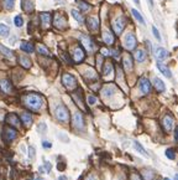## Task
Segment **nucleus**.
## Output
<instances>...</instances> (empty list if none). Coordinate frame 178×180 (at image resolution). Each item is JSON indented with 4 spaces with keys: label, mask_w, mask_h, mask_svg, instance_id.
<instances>
[{
    "label": "nucleus",
    "mask_w": 178,
    "mask_h": 180,
    "mask_svg": "<svg viewBox=\"0 0 178 180\" xmlns=\"http://www.w3.org/2000/svg\"><path fill=\"white\" fill-rule=\"evenodd\" d=\"M23 102L31 111H40L44 104V99L37 93H27L23 97Z\"/></svg>",
    "instance_id": "f257e3e1"
},
{
    "label": "nucleus",
    "mask_w": 178,
    "mask_h": 180,
    "mask_svg": "<svg viewBox=\"0 0 178 180\" xmlns=\"http://www.w3.org/2000/svg\"><path fill=\"white\" fill-rule=\"evenodd\" d=\"M55 113H56V117H57V119L59 122L67 123L69 121V112H68V109H67L66 106H63V104L57 106Z\"/></svg>",
    "instance_id": "f03ea898"
},
{
    "label": "nucleus",
    "mask_w": 178,
    "mask_h": 180,
    "mask_svg": "<svg viewBox=\"0 0 178 180\" xmlns=\"http://www.w3.org/2000/svg\"><path fill=\"white\" fill-rule=\"evenodd\" d=\"M62 83L63 86L69 89V91H73V89L77 88V79L73 75H69V73H65L62 76Z\"/></svg>",
    "instance_id": "7ed1b4c3"
},
{
    "label": "nucleus",
    "mask_w": 178,
    "mask_h": 180,
    "mask_svg": "<svg viewBox=\"0 0 178 180\" xmlns=\"http://www.w3.org/2000/svg\"><path fill=\"white\" fill-rule=\"evenodd\" d=\"M125 25H126V19H125L124 16L116 17L113 21V30H114V33L116 34V35H120L124 31Z\"/></svg>",
    "instance_id": "20e7f679"
},
{
    "label": "nucleus",
    "mask_w": 178,
    "mask_h": 180,
    "mask_svg": "<svg viewBox=\"0 0 178 180\" xmlns=\"http://www.w3.org/2000/svg\"><path fill=\"white\" fill-rule=\"evenodd\" d=\"M124 46L126 50L131 51L136 47V37L132 33H128L126 36H125V40H124Z\"/></svg>",
    "instance_id": "39448f33"
},
{
    "label": "nucleus",
    "mask_w": 178,
    "mask_h": 180,
    "mask_svg": "<svg viewBox=\"0 0 178 180\" xmlns=\"http://www.w3.org/2000/svg\"><path fill=\"white\" fill-rule=\"evenodd\" d=\"M17 137V132L15 131L14 128L11 127H5L4 131H3V138L5 139L6 142H11Z\"/></svg>",
    "instance_id": "423d86ee"
},
{
    "label": "nucleus",
    "mask_w": 178,
    "mask_h": 180,
    "mask_svg": "<svg viewBox=\"0 0 178 180\" xmlns=\"http://www.w3.org/2000/svg\"><path fill=\"white\" fill-rule=\"evenodd\" d=\"M73 127L77 129H84V118H83V114L80 112H77L73 116Z\"/></svg>",
    "instance_id": "0eeeda50"
},
{
    "label": "nucleus",
    "mask_w": 178,
    "mask_h": 180,
    "mask_svg": "<svg viewBox=\"0 0 178 180\" xmlns=\"http://www.w3.org/2000/svg\"><path fill=\"white\" fill-rule=\"evenodd\" d=\"M86 57V52L80 46H77L73 51V62H82Z\"/></svg>",
    "instance_id": "6e6552de"
},
{
    "label": "nucleus",
    "mask_w": 178,
    "mask_h": 180,
    "mask_svg": "<svg viewBox=\"0 0 178 180\" xmlns=\"http://www.w3.org/2000/svg\"><path fill=\"white\" fill-rule=\"evenodd\" d=\"M139 83H140V89H141V92H142L143 95H147V93L151 92V83H150V81H149V78L141 77L140 81H139Z\"/></svg>",
    "instance_id": "1a4fd4ad"
},
{
    "label": "nucleus",
    "mask_w": 178,
    "mask_h": 180,
    "mask_svg": "<svg viewBox=\"0 0 178 180\" xmlns=\"http://www.w3.org/2000/svg\"><path fill=\"white\" fill-rule=\"evenodd\" d=\"M6 123L10 126V127H20V117L15 113H9L6 116Z\"/></svg>",
    "instance_id": "9d476101"
},
{
    "label": "nucleus",
    "mask_w": 178,
    "mask_h": 180,
    "mask_svg": "<svg viewBox=\"0 0 178 180\" xmlns=\"http://www.w3.org/2000/svg\"><path fill=\"white\" fill-rule=\"evenodd\" d=\"M80 41H82V44H83V46H84L88 51H93L94 48H95V45H94V42H93V40L89 37V36H87V35H80Z\"/></svg>",
    "instance_id": "9b49d317"
},
{
    "label": "nucleus",
    "mask_w": 178,
    "mask_h": 180,
    "mask_svg": "<svg viewBox=\"0 0 178 180\" xmlns=\"http://www.w3.org/2000/svg\"><path fill=\"white\" fill-rule=\"evenodd\" d=\"M40 19H41V24H42L44 29H48L51 26L52 23V15L50 13H41L40 14Z\"/></svg>",
    "instance_id": "f8f14e48"
},
{
    "label": "nucleus",
    "mask_w": 178,
    "mask_h": 180,
    "mask_svg": "<svg viewBox=\"0 0 178 180\" xmlns=\"http://www.w3.org/2000/svg\"><path fill=\"white\" fill-rule=\"evenodd\" d=\"M173 123H174V121H173V117H172V116H170V114L164 116L163 121H162L163 129H164L166 132H170V131H172V128H173Z\"/></svg>",
    "instance_id": "ddd939ff"
},
{
    "label": "nucleus",
    "mask_w": 178,
    "mask_h": 180,
    "mask_svg": "<svg viewBox=\"0 0 178 180\" xmlns=\"http://www.w3.org/2000/svg\"><path fill=\"white\" fill-rule=\"evenodd\" d=\"M99 19L97 16H92V17H88L87 20V25H88V29H90L92 31H95V30L99 29Z\"/></svg>",
    "instance_id": "4468645a"
},
{
    "label": "nucleus",
    "mask_w": 178,
    "mask_h": 180,
    "mask_svg": "<svg viewBox=\"0 0 178 180\" xmlns=\"http://www.w3.org/2000/svg\"><path fill=\"white\" fill-rule=\"evenodd\" d=\"M53 24H55V26L57 29H66L67 27V20H66V17H63L62 15L57 14L56 17H55V23Z\"/></svg>",
    "instance_id": "2eb2a0df"
},
{
    "label": "nucleus",
    "mask_w": 178,
    "mask_h": 180,
    "mask_svg": "<svg viewBox=\"0 0 178 180\" xmlns=\"http://www.w3.org/2000/svg\"><path fill=\"white\" fill-rule=\"evenodd\" d=\"M155 56L157 57V60H166L168 57V51L163 47H157L155 50Z\"/></svg>",
    "instance_id": "dca6fc26"
},
{
    "label": "nucleus",
    "mask_w": 178,
    "mask_h": 180,
    "mask_svg": "<svg viewBox=\"0 0 178 180\" xmlns=\"http://www.w3.org/2000/svg\"><path fill=\"white\" fill-rule=\"evenodd\" d=\"M103 40H104V42H105L107 45L111 46V45L114 44V41H115L114 34H113V33H110L109 30H107V31H104V34H103Z\"/></svg>",
    "instance_id": "f3484780"
},
{
    "label": "nucleus",
    "mask_w": 178,
    "mask_h": 180,
    "mask_svg": "<svg viewBox=\"0 0 178 180\" xmlns=\"http://www.w3.org/2000/svg\"><path fill=\"white\" fill-rule=\"evenodd\" d=\"M134 57H135V60L137 62H143L146 60V57H147V54H146V51H143V50L139 48V50H136V51H135Z\"/></svg>",
    "instance_id": "a211bd4d"
},
{
    "label": "nucleus",
    "mask_w": 178,
    "mask_h": 180,
    "mask_svg": "<svg viewBox=\"0 0 178 180\" xmlns=\"http://www.w3.org/2000/svg\"><path fill=\"white\" fill-rule=\"evenodd\" d=\"M0 88H2L4 92L10 93L13 91V85L10 83L9 79H2V81H0Z\"/></svg>",
    "instance_id": "6ab92c4d"
},
{
    "label": "nucleus",
    "mask_w": 178,
    "mask_h": 180,
    "mask_svg": "<svg viewBox=\"0 0 178 180\" xmlns=\"http://www.w3.org/2000/svg\"><path fill=\"white\" fill-rule=\"evenodd\" d=\"M157 68L161 71V73H163L167 78H171L172 77V73H171V71H170V68L167 67L166 65H163L162 62H157Z\"/></svg>",
    "instance_id": "aec40b11"
},
{
    "label": "nucleus",
    "mask_w": 178,
    "mask_h": 180,
    "mask_svg": "<svg viewBox=\"0 0 178 180\" xmlns=\"http://www.w3.org/2000/svg\"><path fill=\"white\" fill-rule=\"evenodd\" d=\"M20 48L23 50V51L27 52V54H31L35 51V47H34V44L31 42H26V41H23L21 44H20Z\"/></svg>",
    "instance_id": "412c9836"
},
{
    "label": "nucleus",
    "mask_w": 178,
    "mask_h": 180,
    "mask_svg": "<svg viewBox=\"0 0 178 180\" xmlns=\"http://www.w3.org/2000/svg\"><path fill=\"white\" fill-rule=\"evenodd\" d=\"M114 93H115V87L114 86H105L101 89L103 97H111Z\"/></svg>",
    "instance_id": "4be33fe9"
},
{
    "label": "nucleus",
    "mask_w": 178,
    "mask_h": 180,
    "mask_svg": "<svg viewBox=\"0 0 178 180\" xmlns=\"http://www.w3.org/2000/svg\"><path fill=\"white\" fill-rule=\"evenodd\" d=\"M19 64L24 68H30L31 67V60L27 56H19Z\"/></svg>",
    "instance_id": "5701e85b"
},
{
    "label": "nucleus",
    "mask_w": 178,
    "mask_h": 180,
    "mask_svg": "<svg viewBox=\"0 0 178 180\" xmlns=\"http://www.w3.org/2000/svg\"><path fill=\"white\" fill-rule=\"evenodd\" d=\"M20 119L23 121V123L25 124V126H31V123H32V117H31V114L30 113H23L21 116H20Z\"/></svg>",
    "instance_id": "b1692460"
},
{
    "label": "nucleus",
    "mask_w": 178,
    "mask_h": 180,
    "mask_svg": "<svg viewBox=\"0 0 178 180\" xmlns=\"http://www.w3.org/2000/svg\"><path fill=\"white\" fill-rule=\"evenodd\" d=\"M21 6H23V9L25 10L26 13H31L34 10V4H32L31 0H23Z\"/></svg>",
    "instance_id": "393cba45"
},
{
    "label": "nucleus",
    "mask_w": 178,
    "mask_h": 180,
    "mask_svg": "<svg viewBox=\"0 0 178 180\" xmlns=\"http://www.w3.org/2000/svg\"><path fill=\"white\" fill-rule=\"evenodd\" d=\"M153 86H155V88H156L158 92H163L164 89H166L164 83L162 82V79H160V78H155V79H153Z\"/></svg>",
    "instance_id": "a878e982"
},
{
    "label": "nucleus",
    "mask_w": 178,
    "mask_h": 180,
    "mask_svg": "<svg viewBox=\"0 0 178 180\" xmlns=\"http://www.w3.org/2000/svg\"><path fill=\"white\" fill-rule=\"evenodd\" d=\"M36 50H37V52H38V55H42V56H50L51 54H50V51H48V48L45 46V45H37L36 46Z\"/></svg>",
    "instance_id": "bb28decb"
},
{
    "label": "nucleus",
    "mask_w": 178,
    "mask_h": 180,
    "mask_svg": "<svg viewBox=\"0 0 178 180\" xmlns=\"http://www.w3.org/2000/svg\"><path fill=\"white\" fill-rule=\"evenodd\" d=\"M0 52H2L4 56H6V57H9V58H13L14 57V52L11 51L10 48H8V47H5L4 45H0Z\"/></svg>",
    "instance_id": "cd10ccee"
},
{
    "label": "nucleus",
    "mask_w": 178,
    "mask_h": 180,
    "mask_svg": "<svg viewBox=\"0 0 178 180\" xmlns=\"http://www.w3.org/2000/svg\"><path fill=\"white\" fill-rule=\"evenodd\" d=\"M122 64H124V67H125V70H131L132 68V58H131V56H125L124 57V60H122Z\"/></svg>",
    "instance_id": "c85d7f7f"
},
{
    "label": "nucleus",
    "mask_w": 178,
    "mask_h": 180,
    "mask_svg": "<svg viewBox=\"0 0 178 180\" xmlns=\"http://www.w3.org/2000/svg\"><path fill=\"white\" fill-rule=\"evenodd\" d=\"M134 148H135V151H137L139 153H141L143 157H149V154L146 153V151L143 149V147H142L139 142H134Z\"/></svg>",
    "instance_id": "c756f323"
},
{
    "label": "nucleus",
    "mask_w": 178,
    "mask_h": 180,
    "mask_svg": "<svg viewBox=\"0 0 178 180\" xmlns=\"http://www.w3.org/2000/svg\"><path fill=\"white\" fill-rule=\"evenodd\" d=\"M71 14H72V16H73V17H74V20H76V21H78L79 24H82L83 21H84V19H83L82 14H80V13H78L77 10H72V11H71Z\"/></svg>",
    "instance_id": "7c9ffc66"
},
{
    "label": "nucleus",
    "mask_w": 178,
    "mask_h": 180,
    "mask_svg": "<svg viewBox=\"0 0 178 180\" xmlns=\"http://www.w3.org/2000/svg\"><path fill=\"white\" fill-rule=\"evenodd\" d=\"M111 72H113V64L111 62H107L105 65H104V68H103V75L108 76Z\"/></svg>",
    "instance_id": "2f4dec72"
},
{
    "label": "nucleus",
    "mask_w": 178,
    "mask_h": 180,
    "mask_svg": "<svg viewBox=\"0 0 178 180\" xmlns=\"http://www.w3.org/2000/svg\"><path fill=\"white\" fill-rule=\"evenodd\" d=\"M9 35V27L5 24H0V36L6 37Z\"/></svg>",
    "instance_id": "473e14b6"
},
{
    "label": "nucleus",
    "mask_w": 178,
    "mask_h": 180,
    "mask_svg": "<svg viewBox=\"0 0 178 180\" xmlns=\"http://www.w3.org/2000/svg\"><path fill=\"white\" fill-rule=\"evenodd\" d=\"M131 13H132V15L135 16V19H136V20H137V21H139L140 24H142V25L145 24V21H143V19H142V16H141V14H140V13L137 11V10H135V9H132V10H131Z\"/></svg>",
    "instance_id": "72a5a7b5"
},
{
    "label": "nucleus",
    "mask_w": 178,
    "mask_h": 180,
    "mask_svg": "<svg viewBox=\"0 0 178 180\" xmlns=\"http://www.w3.org/2000/svg\"><path fill=\"white\" fill-rule=\"evenodd\" d=\"M142 176H143V180H153L155 175L152 172H149V170H143L142 172Z\"/></svg>",
    "instance_id": "f704fd0d"
},
{
    "label": "nucleus",
    "mask_w": 178,
    "mask_h": 180,
    "mask_svg": "<svg viewBox=\"0 0 178 180\" xmlns=\"http://www.w3.org/2000/svg\"><path fill=\"white\" fill-rule=\"evenodd\" d=\"M166 157L171 159V160H174V158H176V154H174V149L170 148V149H167L166 151Z\"/></svg>",
    "instance_id": "c9c22d12"
},
{
    "label": "nucleus",
    "mask_w": 178,
    "mask_h": 180,
    "mask_svg": "<svg viewBox=\"0 0 178 180\" xmlns=\"http://www.w3.org/2000/svg\"><path fill=\"white\" fill-rule=\"evenodd\" d=\"M3 4L6 9H13L14 4H15V0H3Z\"/></svg>",
    "instance_id": "e433bc0d"
},
{
    "label": "nucleus",
    "mask_w": 178,
    "mask_h": 180,
    "mask_svg": "<svg viewBox=\"0 0 178 180\" xmlns=\"http://www.w3.org/2000/svg\"><path fill=\"white\" fill-rule=\"evenodd\" d=\"M78 5H79V9L82 10V11H87V10L90 9V5L84 3V2H78Z\"/></svg>",
    "instance_id": "4c0bfd02"
},
{
    "label": "nucleus",
    "mask_w": 178,
    "mask_h": 180,
    "mask_svg": "<svg viewBox=\"0 0 178 180\" xmlns=\"http://www.w3.org/2000/svg\"><path fill=\"white\" fill-rule=\"evenodd\" d=\"M14 23H15V25H16L17 27H21L23 24H24V20H23V17L20 16V15H17V16H15V19H14Z\"/></svg>",
    "instance_id": "58836bf2"
},
{
    "label": "nucleus",
    "mask_w": 178,
    "mask_h": 180,
    "mask_svg": "<svg viewBox=\"0 0 178 180\" xmlns=\"http://www.w3.org/2000/svg\"><path fill=\"white\" fill-rule=\"evenodd\" d=\"M61 55L63 56V60H65V61H66L67 64H71V65H73V60L71 58V56H69L67 52H62Z\"/></svg>",
    "instance_id": "ea45409f"
},
{
    "label": "nucleus",
    "mask_w": 178,
    "mask_h": 180,
    "mask_svg": "<svg viewBox=\"0 0 178 180\" xmlns=\"http://www.w3.org/2000/svg\"><path fill=\"white\" fill-rule=\"evenodd\" d=\"M103 60H104V56H103L101 54H99V55L97 56V66H98V68H101V66H103Z\"/></svg>",
    "instance_id": "a19ab883"
},
{
    "label": "nucleus",
    "mask_w": 178,
    "mask_h": 180,
    "mask_svg": "<svg viewBox=\"0 0 178 180\" xmlns=\"http://www.w3.org/2000/svg\"><path fill=\"white\" fill-rule=\"evenodd\" d=\"M152 33H153V35H155V37L158 40V41H161V35H160V33H158V30H157L155 26H152Z\"/></svg>",
    "instance_id": "79ce46f5"
},
{
    "label": "nucleus",
    "mask_w": 178,
    "mask_h": 180,
    "mask_svg": "<svg viewBox=\"0 0 178 180\" xmlns=\"http://www.w3.org/2000/svg\"><path fill=\"white\" fill-rule=\"evenodd\" d=\"M88 103H89L90 106L95 104V103H97V97H95V96H88Z\"/></svg>",
    "instance_id": "37998d69"
},
{
    "label": "nucleus",
    "mask_w": 178,
    "mask_h": 180,
    "mask_svg": "<svg viewBox=\"0 0 178 180\" xmlns=\"http://www.w3.org/2000/svg\"><path fill=\"white\" fill-rule=\"evenodd\" d=\"M130 180H142V179H141V176H140L137 173L134 172V173L130 174Z\"/></svg>",
    "instance_id": "c03bdc74"
},
{
    "label": "nucleus",
    "mask_w": 178,
    "mask_h": 180,
    "mask_svg": "<svg viewBox=\"0 0 178 180\" xmlns=\"http://www.w3.org/2000/svg\"><path fill=\"white\" fill-rule=\"evenodd\" d=\"M29 157H30L31 159L35 158V148H34V147H30V148H29Z\"/></svg>",
    "instance_id": "a18cd8bd"
},
{
    "label": "nucleus",
    "mask_w": 178,
    "mask_h": 180,
    "mask_svg": "<svg viewBox=\"0 0 178 180\" xmlns=\"http://www.w3.org/2000/svg\"><path fill=\"white\" fill-rule=\"evenodd\" d=\"M42 147H44V148H46V149H48V148H51V147H52V144H51L50 142H47V141H44V142H42Z\"/></svg>",
    "instance_id": "49530a36"
},
{
    "label": "nucleus",
    "mask_w": 178,
    "mask_h": 180,
    "mask_svg": "<svg viewBox=\"0 0 178 180\" xmlns=\"http://www.w3.org/2000/svg\"><path fill=\"white\" fill-rule=\"evenodd\" d=\"M38 131H41V132H45V131H46V126H45L44 123H41V124L38 126Z\"/></svg>",
    "instance_id": "de8ad7c7"
},
{
    "label": "nucleus",
    "mask_w": 178,
    "mask_h": 180,
    "mask_svg": "<svg viewBox=\"0 0 178 180\" xmlns=\"http://www.w3.org/2000/svg\"><path fill=\"white\" fill-rule=\"evenodd\" d=\"M45 168H46V170H47V172H50L52 166H51V164H50L48 162H45Z\"/></svg>",
    "instance_id": "09e8293b"
},
{
    "label": "nucleus",
    "mask_w": 178,
    "mask_h": 180,
    "mask_svg": "<svg viewBox=\"0 0 178 180\" xmlns=\"http://www.w3.org/2000/svg\"><path fill=\"white\" fill-rule=\"evenodd\" d=\"M65 166H66L65 164H59V163H58V165H57V168L59 169V170H63V169H65Z\"/></svg>",
    "instance_id": "8fccbe9b"
},
{
    "label": "nucleus",
    "mask_w": 178,
    "mask_h": 180,
    "mask_svg": "<svg viewBox=\"0 0 178 180\" xmlns=\"http://www.w3.org/2000/svg\"><path fill=\"white\" fill-rule=\"evenodd\" d=\"M177 138H178V128L174 129V141H177Z\"/></svg>",
    "instance_id": "3c124183"
},
{
    "label": "nucleus",
    "mask_w": 178,
    "mask_h": 180,
    "mask_svg": "<svg viewBox=\"0 0 178 180\" xmlns=\"http://www.w3.org/2000/svg\"><path fill=\"white\" fill-rule=\"evenodd\" d=\"M87 180H97V179L94 176H89V178H87Z\"/></svg>",
    "instance_id": "603ef678"
},
{
    "label": "nucleus",
    "mask_w": 178,
    "mask_h": 180,
    "mask_svg": "<svg viewBox=\"0 0 178 180\" xmlns=\"http://www.w3.org/2000/svg\"><path fill=\"white\" fill-rule=\"evenodd\" d=\"M58 180H67V178H65V176H59Z\"/></svg>",
    "instance_id": "864d4df0"
},
{
    "label": "nucleus",
    "mask_w": 178,
    "mask_h": 180,
    "mask_svg": "<svg viewBox=\"0 0 178 180\" xmlns=\"http://www.w3.org/2000/svg\"><path fill=\"white\" fill-rule=\"evenodd\" d=\"M35 180H45V179H44V178H36Z\"/></svg>",
    "instance_id": "5fc2aeb1"
},
{
    "label": "nucleus",
    "mask_w": 178,
    "mask_h": 180,
    "mask_svg": "<svg viewBox=\"0 0 178 180\" xmlns=\"http://www.w3.org/2000/svg\"><path fill=\"white\" fill-rule=\"evenodd\" d=\"M134 2H135L136 4H140V0H134Z\"/></svg>",
    "instance_id": "6e6d98bb"
},
{
    "label": "nucleus",
    "mask_w": 178,
    "mask_h": 180,
    "mask_svg": "<svg viewBox=\"0 0 178 180\" xmlns=\"http://www.w3.org/2000/svg\"><path fill=\"white\" fill-rule=\"evenodd\" d=\"M147 2H150V4H152V0H147Z\"/></svg>",
    "instance_id": "4d7b16f0"
},
{
    "label": "nucleus",
    "mask_w": 178,
    "mask_h": 180,
    "mask_svg": "<svg viewBox=\"0 0 178 180\" xmlns=\"http://www.w3.org/2000/svg\"><path fill=\"white\" fill-rule=\"evenodd\" d=\"M164 180H171V179H168V178H166V179H164Z\"/></svg>",
    "instance_id": "13d9d810"
}]
</instances>
